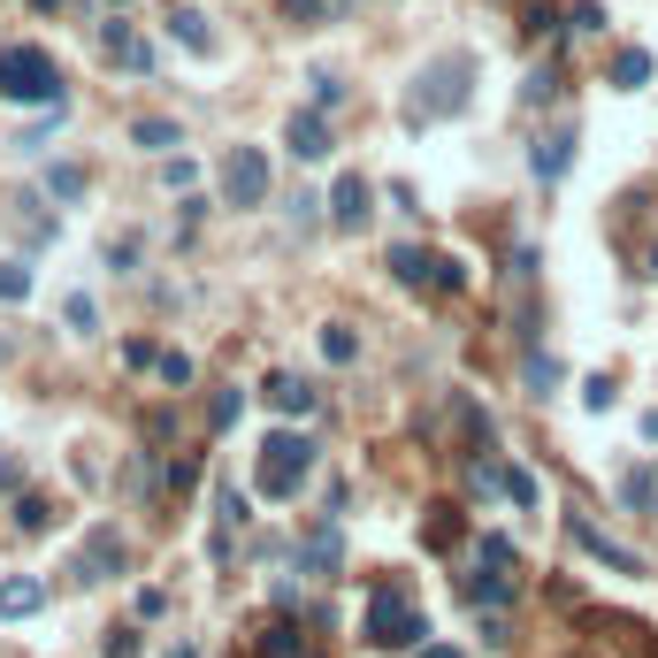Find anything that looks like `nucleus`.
<instances>
[{"label":"nucleus","instance_id":"obj_1","mask_svg":"<svg viewBox=\"0 0 658 658\" xmlns=\"http://www.w3.org/2000/svg\"><path fill=\"white\" fill-rule=\"evenodd\" d=\"M467 92H475V54H437V62H421L413 77V92H406V123L421 131V123H445V116H460Z\"/></svg>","mask_w":658,"mask_h":658},{"label":"nucleus","instance_id":"obj_2","mask_svg":"<svg viewBox=\"0 0 658 658\" xmlns=\"http://www.w3.org/2000/svg\"><path fill=\"white\" fill-rule=\"evenodd\" d=\"M360 636H368V651H421V644H429V612L398 590V582H376Z\"/></svg>","mask_w":658,"mask_h":658},{"label":"nucleus","instance_id":"obj_3","mask_svg":"<svg viewBox=\"0 0 658 658\" xmlns=\"http://www.w3.org/2000/svg\"><path fill=\"white\" fill-rule=\"evenodd\" d=\"M0 100H16V108H54V100H69L54 54H47V47H31V39L0 47Z\"/></svg>","mask_w":658,"mask_h":658},{"label":"nucleus","instance_id":"obj_4","mask_svg":"<svg viewBox=\"0 0 658 658\" xmlns=\"http://www.w3.org/2000/svg\"><path fill=\"white\" fill-rule=\"evenodd\" d=\"M315 460H322V445H315L307 429H276V437L261 445V475H253V490L283 506V498H299V482L315 475Z\"/></svg>","mask_w":658,"mask_h":658},{"label":"nucleus","instance_id":"obj_5","mask_svg":"<svg viewBox=\"0 0 658 658\" xmlns=\"http://www.w3.org/2000/svg\"><path fill=\"white\" fill-rule=\"evenodd\" d=\"M123 567H131V544H123V528L100 521V528H84L77 559H69V582H77V590H92V582H116Z\"/></svg>","mask_w":658,"mask_h":658},{"label":"nucleus","instance_id":"obj_6","mask_svg":"<svg viewBox=\"0 0 658 658\" xmlns=\"http://www.w3.org/2000/svg\"><path fill=\"white\" fill-rule=\"evenodd\" d=\"M391 276L406 291H467L460 253H421V246H391Z\"/></svg>","mask_w":658,"mask_h":658},{"label":"nucleus","instance_id":"obj_7","mask_svg":"<svg viewBox=\"0 0 658 658\" xmlns=\"http://www.w3.org/2000/svg\"><path fill=\"white\" fill-rule=\"evenodd\" d=\"M222 199L230 207H261L268 199V153L261 146H230L222 153Z\"/></svg>","mask_w":658,"mask_h":658},{"label":"nucleus","instance_id":"obj_8","mask_svg":"<svg viewBox=\"0 0 658 658\" xmlns=\"http://www.w3.org/2000/svg\"><path fill=\"white\" fill-rule=\"evenodd\" d=\"M291 559H299V575H315V582H337V575H345V528H337V514H322V521L307 528Z\"/></svg>","mask_w":658,"mask_h":658},{"label":"nucleus","instance_id":"obj_9","mask_svg":"<svg viewBox=\"0 0 658 658\" xmlns=\"http://www.w3.org/2000/svg\"><path fill=\"white\" fill-rule=\"evenodd\" d=\"M329 230H360V222H368V215H376V185H368V177H360V169H345V177H337V185H329Z\"/></svg>","mask_w":658,"mask_h":658},{"label":"nucleus","instance_id":"obj_10","mask_svg":"<svg viewBox=\"0 0 658 658\" xmlns=\"http://www.w3.org/2000/svg\"><path fill=\"white\" fill-rule=\"evenodd\" d=\"M567 536H575V551H590L597 567H612V575H644V559H636L628 544H612V536H605L590 514H567Z\"/></svg>","mask_w":658,"mask_h":658},{"label":"nucleus","instance_id":"obj_11","mask_svg":"<svg viewBox=\"0 0 658 658\" xmlns=\"http://www.w3.org/2000/svg\"><path fill=\"white\" fill-rule=\"evenodd\" d=\"M575 146H582V131H575V123H551V131L536 138V153H528V169H536L544 185H559V177L575 169Z\"/></svg>","mask_w":658,"mask_h":658},{"label":"nucleus","instance_id":"obj_12","mask_svg":"<svg viewBox=\"0 0 658 658\" xmlns=\"http://www.w3.org/2000/svg\"><path fill=\"white\" fill-rule=\"evenodd\" d=\"M100 54H108V62H123L131 77H153V47L138 39L123 16H108V23H100Z\"/></svg>","mask_w":658,"mask_h":658},{"label":"nucleus","instance_id":"obj_13","mask_svg":"<svg viewBox=\"0 0 658 658\" xmlns=\"http://www.w3.org/2000/svg\"><path fill=\"white\" fill-rule=\"evenodd\" d=\"M283 146H291V161H329L337 146H329V116L322 108H299L291 123H283Z\"/></svg>","mask_w":658,"mask_h":658},{"label":"nucleus","instance_id":"obj_14","mask_svg":"<svg viewBox=\"0 0 658 658\" xmlns=\"http://www.w3.org/2000/svg\"><path fill=\"white\" fill-rule=\"evenodd\" d=\"M253 521V498L238 482H215V559H230V536Z\"/></svg>","mask_w":658,"mask_h":658},{"label":"nucleus","instance_id":"obj_15","mask_svg":"<svg viewBox=\"0 0 658 658\" xmlns=\"http://www.w3.org/2000/svg\"><path fill=\"white\" fill-rule=\"evenodd\" d=\"M261 398L276 406V413H283V421H307V413L322 406V391H315L307 376H268V383H261Z\"/></svg>","mask_w":658,"mask_h":658},{"label":"nucleus","instance_id":"obj_16","mask_svg":"<svg viewBox=\"0 0 658 658\" xmlns=\"http://www.w3.org/2000/svg\"><path fill=\"white\" fill-rule=\"evenodd\" d=\"M39 605H47V582H39V575H8V582H0V620H31Z\"/></svg>","mask_w":658,"mask_h":658},{"label":"nucleus","instance_id":"obj_17","mask_svg":"<svg viewBox=\"0 0 658 658\" xmlns=\"http://www.w3.org/2000/svg\"><path fill=\"white\" fill-rule=\"evenodd\" d=\"M131 146H138V153H161V161H169V153L185 146V131H177L169 116H138V123H131Z\"/></svg>","mask_w":658,"mask_h":658},{"label":"nucleus","instance_id":"obj_18","mask_svg":"<svg viewBox=\"0 0 658 658\" xmlns=\"http://www.w3.org/2000/svg\"><path fill=\"white\" fill-rule=\"evenodd\" d=\"M253 651H261V658H307V636H299V620H291V612H276V620L261 628V644H253Z\"/></svg>","mask_w":658,"mask_h":658},{"label":"nucleus","instance_id":"obj_19","mask_svg":"<svg viewBox=\"0 0 658 658\" xmlns=\"http://www.w3.org/2000/svg\"><path fill=\"white\" fill-rule=\"evenodd\" d=\"M161 23H169V39H177V47H192V54H215V31H207V16H199V8H169Z\"/></svg>","mask_w":658,"mask_h":658},{"label":"nucleus","instance_id":"obj_20","mask_svg":"<svg viewBox=\"0 0 658 658\" xmlns=\"http://www.w3.org/2000/svg\"><path fill=\"white\" fill-rule=\"evenodd\" d=\"M620 506H628V514H658V467H628V475H620Z\"/></svg>","mask_w":658,"mask_h":658},{"label":"nucleus","instance_id":"obj_21","mask_svg":"<svg viewBox=\"0 0 658 658\" xmlns=\"http://www.w3.org/2000/svg\"><path fill=\"white\" fill-rule=\"evenodd\" d=\"M651 77H658V62L644 47H620V54H612V92H644Z\"/></svg>","mask_w":658,"mask_h":658},{"label":"nucleus","instance_id":"obj_22","mask_svg":"<svg viewBox=\"0 0 658 658\" xmlns=\"http://www.w3.org/2000/svg\"><path fill=\"white\" fill-rule=\"evenodd\" d=\"M84 192H92L84 161H54V169H47V199H54V207H77Z\"/></svg>","mask_w":658,"mask_h":658},{"label":"nucleus","instance_id":"obj_23","mask_svg":"<svg viewBox=\"0 0 658 658\" xmlns=\"http://www.w3.org/2000/svg\"><path fill=\"white\" fill-rule=\"evenodd\" d=\"M475 567H490V575H521V551H514V536H475Z\"/></svg>","mask_w":658,"mask_h":658},{"label":"nucleus","instance_id":"obj_24","mask_svg":"<svg viewBox=\"0 0 658 658\" xmlns=\"http://www.w3.org/2000/svg\"><path fill=\"white\" fill-rule=\"evenodd\" d=\"M8 215H16V230H23L31 246H47V238H54V215H39V199H31V192L8 199Z\"/></svg>","mask_w":658,"mask_h":658},{"label":"nucleus","instance_id":"obj_25","mask_svg":"<svg viewBox=\"0 0 658 658\" xmlns=\"http://www.w3.org/2000/svg\"><path fill=\"white\" fill-rule=\"evenodd\" d=\"M322 360H329V368H352V360H360V337H352V322H322Z\"/></svg>","mask_w":658,"mask_h":658},{"label":"nucleus","instance_id":"obj_26","mask_svg":"<svg viewBox=\"0 0 658 658\" xmlns=\"http://www.w3.org/2000/svg\"><path fill=\"white\" fill-rule=\"evenodd\" d=\"M54 521H62V514H54L39 490H23V498H16V528H23V536H47Z\"/></svg>","mask_w":658,"mask_h":658},{"label":"nucleus","instance_id":"obj_27","mask_svg":"<svg viewBox=\"0 0 658 658\" xmlns=\"http://www.w3.org/2000/svg\"><path fill=\"white\" fill-rule=\"evenodd\" d=\"M238 413H246V391H238V383H230V391H215V398H207V437H222Z\"/></svg>","mask_w":658,"mask_h":658},{"label":"nucleus","instance_id":"obj_28","mask_svg":"<svg viewBox=\"0 0 658 658\" xmlns=\"http://www.w3.org/2000/svg\"><path fill=\"white\" fill-rule=\"evenodd\" d=\"M467 490H475V498H506V467L490 460V452H482V460H467Z\"/></svg>","mask_w":658,"mask_h":658},{"label":"nucleus","instance_id":"obj_29","mask_svg":"<svg viewBox=\"0 0 658 658\" xmlns=\"http://www.w3.org/2000/svg\"><path fill=\"white\" fill-rule=\"evenodd\" d=\"M521 383L536 398H551V391H559V360H551V352H528V360H521Z\"/></svg>","mask_w":658,"mask_h":658},{"label":"nucleus","instance_id":"obj_30","mask_svg":"<svg viewBox=\"0 0 658 658\" xmlns=\"http://www.w3.org/2000/svg\"><path fill=\"white\" fill-rule=\"evenodd\" d=\"M153 376H161L169 391H185V383H192L199 368H192V352H153Z\"/></svg>","mask_w":658,"mask_h":658},{"label":"nucleus","instance_id":"obj_31","mask_svg":"<svg viewBox=\"0 0 658 658\" xmlns=\"http://www.w3.org/2000/svg\"><path fill=\"white\" fill-rule=\"evenodd\" d=\"M506 498H514V506H544V482H536V475H528V467H506Z\"/></svg>","mask_w":658,"mask_h":658},{"label":"nucleus","instance_id":"obj_32","mask_svg":"<svg viewBox=\"0 0 658 658\" xmlns=\"http://www.w3.org/2000/svg\"><path fill=\"white\" fill-rule=\"evenodd\" d=\"M192 482H199V452L169 460V475H161V490H169V498H192Z\"/></svg>","mask_w":658,"mask_h":658},{"label":"nucleus","instance_id":"obj_33","mask_svg":"<svg viewBox=\"0 0 658 658\" xmlns=\"http://www.w3.org/2000/svg\"><path fill=\"white\" fill-rule=\"evenodd\" d=\"M307 84H315V108H345V77H337V69H315V77H307Z\"/></svg>","mask_w":658,"mask_h":658},{"label":"nucleus","instance_id":"obj_34","mask_svg":"<svg viewBox=\"0 0 658 658\" xmlns=\"http://www.w3.org/2000/svg\"><path fill=\"white\" fill-rule=\"evenodd\" d=\"M0 299H8V307L31 299V268H23V261H0Z\"/></svg>","mask_w":658,"mask_h":658},{"label":"nucleus","instance_id":"obj_35","mask_svg":"<svg viewBox=\"0 0 658 658\" xmlns=\"http://www.w3.org/2000/svg\"><path fill=\"white\" fill-rule=\"evenodd\" d=\"M612 376H590V383H582V406H590V413H612Z\"/></svg>","mask_w":658,"mask_h":658},{"label":"nucleus","instance_id":"obj_36","mask_svg":"<svg viewBox=\"0 0 658 658\" xmlns=\"http://www.w3.org/2000/svg\"><path fill=\"white\" fill-rule=\"evenodd\" d=\"M100 651H108V658H138V628H108Z\"/></svg>","mask_w":658,"mask_h":658},{"label":"nucleus","instance_id":"obj_37","mask_svg":"<svg viewBox=\"0 0 658 658\" xmlns=\"http://www.w3.org/2000/svg\"><path fill=\"white\" fill-rule=\"evenodd\" d=\"M567 31H605V8H597V0H575V16H567Z\"/></svg>","mask_w":658,"mask_h":658},{"label":"nucleus","instance_id":"obj_38","mask_svg":"<svg viewBox=\"0 0 658 658\" xmlns=\"http://www.w3.org/2000/svg\"><path fill=\"white\" fill-rule=\"evenodd\" d=\"M69 329H100V307H92V299H84V291H77V299H69Z\"/></svg>","mask_w":658,"mask_h":658},{"label":"nucleus","instance_id":"obj_39","mask_svg":"<svg viewBox=\"0 0 658 658\" xmlns=\"http://www.w3.org/2000/svg\"><path fill=\"white\" fill-rule=\"evenodd\" d=\"M452 536H460V514H452V506H437V521H429V544H452Z\"/></svg>","mask_w":658,"mask_h":658},{"label":"nucleus","instance_id":"obj_40","mask_svg":"<svg viewBox=\"0 0 658 658\" xmlns=\"http://www.w3.org/2000/svg\"><path fill=\"white\" fill-rule=\"evenodd\" d=\"M131 261H138V238H116V246H108V268H116V276H131Z\"/></svg>","mask_w":658,"mask_h":658},{"label":"nucleus","instance_id":"obj_41","mask_svg":"<svg viewBox=\"0 0 658 658\" xmlns=\"http://www.w3.org/2000/svg\"><path fill=\"white\" fill-rule=\"evenodd\" d=\"M169 612V590H138V620H161Z\"/></svg>","mask_w":658,"mask_h":658},{"label":"nucleus","instance_id":"obj_42","mask_svg":"<svg viewBox=\"0 0 658 658\" xmlns=\"http://www.w3.org/2000/svg\"><path fill=\"white\" fill-rule=\"evenodd\" d=\"M283 16L291 23H322V0H283Z\"/></svg>","mask_w":658,"mask_h":658},{"label":"nucleus","instance_id":"obj_43","mask_svg":"<svg viewBox=\"0 0 658 658\" xmlns=\"http://www.w3.org/2000/svg\"><path fill=\"white\" fill-rule=\"evenodd\" d=\"M0 490H23V467L8 460V452H0Z\"/></svg>","mask_w":658,"mask_h":658},{"label":"nucleus","instance_id":"obj_44","mask_svg":"<svg viewBox=\"0 0 658 658\" xmlns=\"http://www.w3.org/2000/svg\"><path fill=\"white\" fill-rule=\"evenodd\" d=\"M413 658H467V651H460V644H421Z\"/></svg>","mask_w":658,"mask_h":658},{"label":"nucleus","instance_id":"obj_45","mask_svg":"<svg viewBox=\"0 0 658 658\" xmlns=\"http://www.w3.org/2000/svg\"><path fill=\"white\" fill-rule=\"evenodd\" d=\"M31 8H39V16H54V8H62V0H31Z\"/></svg>","mask_w":658,"mask_h":658},{"label":"nucleus","instance_id":"obj_46","mask_svg":"<svg viewBox=\"0 0 658 658\" xmlns=\"http://www.w3.org/2000/svg\"><path fill=\"white\" fill-rule=\"evenodd\" d=\"M169 658H199V651H192V644H177V651H169Z\"/></svg>","mask_w":658,"mask_h":658},{"label":"nucleus","instance_id":"obj_47","mask_svg":"<svg viewBox=\"0 0 658 658\" xmlns=\"http://www.w3.org/2000/svg\"><path fill=\"white\" fill-rule=\"evenodd\" d=\"M644 276H658V246H651V268H644Z\"/></svg>","mask_w":658,"mask_h":658},{"label":"nucleus","instance_id":"obj_48","mask_svg":"<svg viewBox=\"0 0 658 658\" xmlns=\"http://www.w3.org/2000/svg\"><path fill=\"white\" fill-rule=\"evenodd\" d=\"M108 8H131V0H108Z\"/></svg>","mask_w":658,"mask_h":658},{"label":"nucleus","instance_id":"obj_49","mask_svg":"<svg viewBox=\"0 0 658 658\" xmlns=\"http://www.w3.org/2000/svg\"><path fill=\"white\" fill-rule=\"evenodd\" d=\"M0 360H8V337H0Z\"/></svg>","mask_w":658,"mask_h":658}]
</instances>
